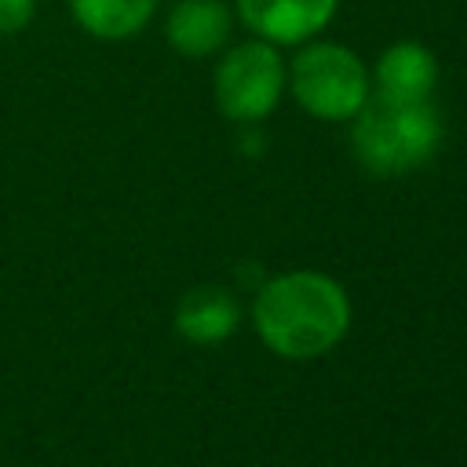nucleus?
I'll list each match as a JSON object with an SVG mask.
<instances>
[{"label":"nucleus","mask_w":467,"mask_h":467,"mask_svg":"<svg viewBox=\"0 0 467 467\" xmlns=\"http://www.w3.org/2000/svg\"><path fill=\"white\" fill-rule=\"evenodd\" d=\"M285 80H288V69L277 47L270 40H248L223 55L215 69V102L223 117L252 124L274 113V106L281 102Z\"/></svg>","instance_id":"obj_4"},{"label":"nucleus","mask_w":467,"mask_h":467,"mask_svg":"<svg viewBox=\"0 0 467 467\" xmlns=\"http://www.w3.org/2000/svg\"><path fill=\"white\" fill-rule=\"evenodd\" d=\"M175 328L190 343H219L237 328V303L219 285L190 288L175 306Z\"/></svg>","instance_id":"obj_8"},{"label":"nucleus","mask_w":467,"mask_h":467,"mask_svg":"<svg viewBox=\"0 0 467 467\" xmlns=\"http://www.w3.org/2000/svg\"><path fill=\"white\" fill-rule=\"evenodd\" d=\"M69 7L91 36L124 40L150 22L157 0H69Z\"/></svg>","instance_id":"obj_9"},{"label":"nucleus","mask_w":467,"mask_h":467,"mask_svg":"<svg viewBox=\"0 0 467 467\" xmlns=\"http://www.w3.org/2000/svg\"><path fill=\"white\" fill-rule=\"evenodd\" d=\"M434 84H438V58L416 40L390 44L376 62V95L383 99L427 102Z\"/></svg>","instance_id":"obj_6"},{"label":"nucleus","mask_w":467,"mask_h":467,"mask_svg":"<svg viewBox=\"0 0 467 467\" xmlns=\"http://www.w3.org/2000/svg\"><path fill=\"white\" fill-rule=\"evenodd\" d=\"M354 157L365 171L390 179L405 175L431 161L441 142V120L427 102H398L383 95H368L365 106L354 113Z\"/></svg>","instance_id":"obj_2"},{"label":"nucleus","mask_w":467,"mask_h":467,"mask_svg":"<svg viewBox=\"0 0 467 467\" xmlns=\"http://www.w3.org/2000/svg\"><path fill=\"white\" fill-rule=\"evenodd\" d=\"M252 321L259 339L281 358H317L332 350L350 325L347 292L314 270H296L266 281L255 296Z\"/></svg>","instance_id":"obj_1"},{"label":"nucleus","mask_w":467,"mask_h":467,"mask_svg":"<svg viewBox=\"0 0 467 467\" xmlns=\"http://www.w3.org/2000/svg\"><path fill=\"white\" fill-rule=\"evenodd\" d=\"M33 18V0H0V33H15Z\"/></svg>","instance_id":"obj_10"},{"label":"nucleus","mask_w":467,"mask_h":467,"mask_svg":"<svg viewBox=\"0 0 467 467\" xmlns=\"http://www.w3.org/2000/svg\"><path fill=\"white\" fill-rule=\"evenodd\" d=\"M164 33L179 55L204 58L230 40V11L223 0H182L171 7Z\"/></svg>","instance_id":"obj_7"},{"label":"nucleus","mask_w":467,"mask_h":467,"mask_svg":"<svg viewBox=\"0 0 467 467\" xmlns=\"http://www.w3.org/2000/svg\"><path fill=\"white\" fill-rule=\"evenodd\" d=\"M288 80L296 102L321 120H350L368 99V69L350 47L332 40H303V47L292 58Z\"/></svg>","instance_id":"obj_3"},{"label":"nucleus","mask_w":467,"mask_h":467,"mask_svg":"<svg viewBox=\"0 0 467 467\" xmlns=\"http://www.w3.org/2000/svg\"><path fill=\"white\" fill-rule=\"evenodd\" d=\"M339 0H237L241 22L270 44H303L314 40Z\"/></svg>","instance_id":"obj_5"}]
</instances>
